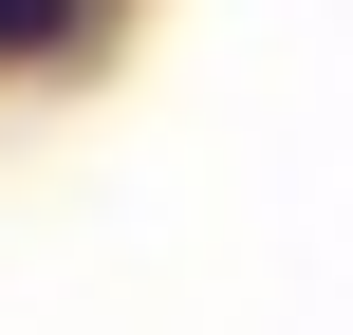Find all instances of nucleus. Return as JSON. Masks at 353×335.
Returning a JSON list of instances; mask_svg holds the SVG:
<instances>
[{
    "label": "nucleus",
    "mask_w": 353,
    "mask_h": 335,
    "mask_svg": "<svg viewBox=\"0 0 353 335\" xmlns=\"http://www.w3.org/2000/svg\"><path fill=\"white\" fill-rule=\"evenodd\" d=\"M74 37V0H0V56H56Z\"/></svg>",
    "instance_id": "1"
}]
</instances>
